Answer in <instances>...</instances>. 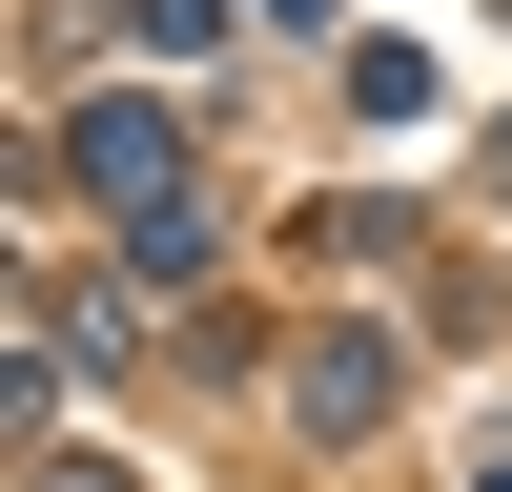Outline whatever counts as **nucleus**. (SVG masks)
I'll list each match as a JSON object with an SVG mask.
<instances>
[{"mask_svg":"<svg viewBox=\"0 0 512 492\" xmlns=\"http://www.w3.org/2000/svg\"><path fill=\"white\" fill-rule=\"evenodd\" d=\"M390 390H410V349H390V328H308L287 431H308V451H369V431H390Z\"/></svg>","mask_w":512,"mask_h":492,"instance_id":"obj_1","label":"nucleus"},{"mask_svg":"<svg viewBox=\"0 0 512 492\" xmlns=\"http://www.w3.org/2000/svg\"><path fill=\"white\" fill-rule=\"evenodd\" d=\"M41 164H62L82 205H164V185H185V123H164V103H82V123H41Z\"/></svg>","mask_w":512,"mask_h":492,"instance_id":"obj_2","label":"nucleus"},{"mask_svg":"<svg viewBox=\"0 0 512 492\" xmlns=\"http://www.w3.org/2000/svg\"><path fill=\"white\" fill-rule=\"evenodd\" d=\"M205 267H226V205H205V185L123 205V287H205Z\"/></svg>","mask_w":512,"mask_h":492,"instance_id":"obj_3","label":"nucleus"},{"mask_svg":"<svg viewBox=\"0 0 512 492\" xmlns=\"http://www.w3.org/2000/svg\"><path fill=\"white\" fill-rule=\"evenodd\" d=\"M349 103H369V123H431L451 62H431V41H349Z\"/></svg>","mask_w":512,"mask_h":492,"instance_id":"obj_4","label":"nucleus"},{"mask_svg":"<svg viewBox=\"0 0 512 492\" xmlns=\"http://www.w3.org/2000/svg\"><path fill=\"white\" fill-rule=\"evenodd\" d=\"M267 21H308V41H328V21H349V0H267Z\"/></svg>","mask_w":512,"mask_h":492,"instance_id":"obj_5","label":"nucleus"}]
</instances>
